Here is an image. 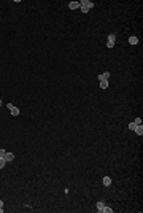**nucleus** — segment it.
I'll return each mask as SVG.
<instances>
[{
	"label": "nucleus",
	"instance_id": "obj_1",
	"mask_svg": "<svg viewBox=\"0 0 143 213\" xmlns=\"http://www.w3.org/2000/svg\"><path fill=\"white\" fill-rule=\"evenodd\" d=\"M115 40H116V35H115V33H110V35H108L106 46H108V48H113V46H115Z\"/></svg>",
	"mask_w": 143,
	"mask_h": 213
},
{
	"label": "nucleus",
	"instance_id": "obj_2",
	"mask_svg": "<svg viewBox=\"0 0 143 213\" xmlns=\"http://www.w3.org/2000/svg\"><path fill=\"white\" fill-rule=\"evenodd\" d=\"M6 106H8V110L11 111V115H13V116H18V115H19V108H18V106H13L11 103H8Z\"/></svg>",
	"mask_w": 143,
	"mask_h": 213
},
{
	"label": "nucleus",
	"instance_id": "obj_3",
	"mask_svg": "<svg viewBox=\"0 0 143 213\" xmlns=\"http://www.w3.org/2000/svg\"><path fill=\"white\" fill-rule=\"evenodd\" d=\"M79 5H81V6H88V8H92V6H94V3H92V2H88V0H83Z\"/></svg>",
	"mask_w": 143,
	"mask_h": 213
},
{
	"label": "nucleus",
	"instance_id": "obj_4",
	"mask_svg": "<svg viewBox=\"0 0 143 213\" xmlns=\"http://www.w3.org/2000/svg\"><path fill=\"white\" fill-rule=\"evenodd\" d=\"M69 8H70V10H76V8H79V3H78V2H70Z\"/></svg>",
	"mask_w": 143,
	"mask_h": 213
},
{
	"label": "nucleus",
	"instance_id": "obj_5",
	"mask_svg": "<svg viewBox=\"0 0 143 213\" xmlns=\"http://www.w3.org/2000/svg\"><path fill=\"white\" fill-rule=\"evenodd\" d=\"M3 157H5V161H6V162H10V161H13V159H14L13 153H5V156H3Z\"/></svg>",
	"mask_w": 143,
	"mask_h": 213
},
{
	"label": "nucleus",
	"instance_id": "obj_6",
	"mask_svg": "<svg viewBox=\"0 0 143 213\" xmlns=\"http://www.w3.org/2000/svg\"><path fill=\"white\" fill-rule=\"evenodd\" d=\"M129 43H130V45H137V43H138V38L135 37V35H132V37L129 38Z\"/></svg>",
	"mask_w": 143,
	"mask_h": 213
},
{
	"label": "nucleus",
	"instance_id": "obj_7",
	"mask_svg": "<svg viewBox=\"0 0 143 213\" xmlns=\"http://www.w3.org/2000/svg\"><path fill=\"white\" fill-rule=\"evenodd\" d=\"M108 78H110V73H108V72H105V73L99 75V80H108Z\"/></svg>",
	"mask_w": 143,
	"mask_h": 213
},
{
	"label": "nucleus",
	"instance_id": "obj_8",
	"mask_svg": "<svg viewBox=\"0 0 143 213\" xmlns=\"http://www.w3.org/2000/svg\"><path fill=\"white\" fill-rule=\"evenodd\" d=\"M100 81V88L102 89H106V88H108V81L106 80H99Z\"/></svg>",
	"mask_w": 143,
	"mask_h": 213
},
{
	"label": "nucleus",
	"instance_id": "obj_9",
	"mask_svg": "<svg viewBox=\"0 0 143 213\" xmlns=\"http://www.w3.org/2000/svg\"><path fill=\"white\" fill-rule=\"evenodd\" d=\"M103 185H105V186H110L111 185V178L110 176H105V178H103Z\"/></svg>",
	"mask_w": 143,
	"mask_h": 213
},
{
	"label": "nucleus",
	"instance_id": "obj_10",
	"mask_svg": "<svg viewBox=\"0 0 143 213\" xmlns=\"http://www.w3.org/2000/svg\"><path fill=\"white\" fill-rule=\"evenodd\" d=\"M135 134L142 135V134H143V126H137V127H135Z\"/></svg>",
	"mask_w": 143,
	"mask_h": 213
},
{
	"label": "nucleus",
	"instance_id": "obj_11",
	"mask_svg": "<svg viewBox=\"0 0 143 213\" xmlns=\"http://www.w3.org/2000/svg\"><path fill=\"white\" fill-rule=\"evenodd\" d=\"M103 207H105V205H103V204H102V202H97V210H99V212H103Z\"/></svg>",
	"mask_w": 143,
	"mask_h": 213
},
{
	"label": "nucleus",
	"instance_id": "obj_12",
	"mask_svg": "<svg viewBox=\"0 0 143 213\" xmlns=\"http://www.w3.org/2000/svg\"><path fill=\"white\" fill-rule=\"evenodd\" d=\"M5 164H6L5 157H0V169H3V167H5Z\"/></svg>",
	"mask_w": 143,
	"mask_h": 213
},
{
	"label": "nucleus",
	"instance_id": "obj_13",
	"mask_svg": "<svg viewBox=\"0 0 143 213\" xmlns=\"http://www.w3.org/2000/svg\"><path fill=\"white\" fill-rule=\"evenodd\" d=\"M135 127H137V124H135V123H130V124H129V129H130V130H135Z\"/></svg>",
	"mask_w": 143,
	"mask_h": 213
},
{
	"label": "nucleus",
	"instance_id": "obj_14",
	"mask_svg": "<svg viewBox=\"0 0 143 213\" xmlns=\"http://www.w3.org/2000/svg\"><path fill=\"white\" fill-rule=\"evenodd\" d=\"M79 8H81V11H83V13H88V11L91 10V8H88V6H79Z\"/></svg>",
	"mask_w": 143,
	"mask_h": 213
},
{
	"label": "nucleus",
	"instance_id": "obj_15",
	"mask_svg": "<svg viewBox=\"0 0 143 213\" xmlns=\"http://www.w3.org/2000/svg\"><path fill=\"white\" fill-rule=\"evenodd\" d=\"M134 123L137 124V126H142V119H140V118H137V119H135V121H134Z\"/></svg>",
	"mask_w": 143,
	"mask_h": 213
},
{
	"label": "nucleus",
	"instance_id": "obj_16",
	"mask_svg": "<svg viewBox=\"0 0 143 213\" xmlns=\"http://www.w3.org/2000/svg\"><path fill=\"white\" fill-rule=\"evenodd\" d=\"M103 212H106V213H111L113 210H111V208H108V207H103Z\"/></svg>",
	"mask_w": 143,
	"mask_h": 213
},
{
	"label": "nucleus",
	"instance_id": "obj_17",
	"mask_svg": "<svg viewBox=\"0 0 143 213\" xmlns=\"http://www.w3.org/2000/svg\"><path fill=\"white\" fill-rule=\"evenodd\" d=\"M5 153H6L5 149H2V148H0V157H3V156H5Z\"/></svg>",
	"mask_w": 143,
	"mask_h": 213
},
{
	"label": "nucleus",
	"instance_id": "obj_18",
	"mask_svg": "<svg viewBox=\"0 0 143 213\" xmlns=\"http://www.w3.org/2000/svg\"><path fill=\"white\" fill-rule=\"evenodd\" d=\"M3 212V202H2V200H0V213Z\"/></svg>",
	"mask_w": 143,
	"mask_h": 213
},
{
	"label": "nucleus",
	"instance_id": "obj_19",
	"mask_svg": "<svg viewBox=\"0 0 143 213\" xmlns=\"http://www.w3.org/2000/svg\"><path fill=\"white\" fill-rule=\"evenodd\" d=\"M0 105H2V99H0Z\"/></svg>",
	"mask_w": 143,
	"mask_h": 213
}]
</instances>
